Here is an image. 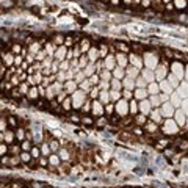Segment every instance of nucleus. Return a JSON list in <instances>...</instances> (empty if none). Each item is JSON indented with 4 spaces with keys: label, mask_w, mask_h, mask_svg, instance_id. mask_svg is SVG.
I'll return each instance as SVG.
<instances>
[{
    "label": "nucleus",
    "mask_w": 188,
    "mask_h": 188,
    "mask_svg": "<svg viewBox=\"0 0 188 188\" xmlns=\"http://www.w3.org/2000/svg\"><path fill=\"white\" fill-rule=\"evenodd\" d=\"M77 82L75 80H67V82H65V91L66 93H74V91L77 89Z\"/></svg>",
    "instance_id": "20e7f679"
},
{
    "label": "nucleus",
    "mask_w": 188,
    "mask_h": 188,
    "mask_svg": "<svg viewBox=\"0 0 188 188\" xmlns=\"http://www.w3.org/2000/svg\"><path fill=\"white\" fill-rule=\"evenodd\" d=\"M111 3H113V5H118V3H119V0H111Z\"/></svg>",
    "instance_id": "13d9d810"
},
{
    "label": "nucleus",
    "mask_w": 188,
    "mask_h": 188,
    "mask_svg": "<svg viewBox=\"0 0 188 188\" xmlns=\"http://www.w3.org/2000/svg\"><path fill=\"white\" fill-rule=\"evenodd\" d=\"M61 108L65 110V111H71V108H72V102H71V99H66L65 102L61 104Z\"/></svg>",
    "instance_id": "cd10ccee"
},
{
    "label": "nucleus",
    "mask_w": 188,
    "mask_h": 188,
    "mask_svg": "<svg viewBox=\"0 0 188 188\" xmlns=\"http://www.w3.org/2000/svg\"><path fill=\"white\" fill-rule=\"evenodd\" d=\"M88 80H89V83L93 85V86H97V85L100 83V82H102V80H100V75L97 74V72H96V75H94V74L91 75V77H89Z\"/></svg>",
    "instance_id": "dca6fc26"
},
{
    "label": "nucleus",
    "mask_w": 188,
    "mask_h": 188,
    "mask_svg": "<svg viewBox=\"0 0 188 188\" xmlns=\"http://www.w3.org/2000/svg\"><path fill=\"white\" fill-rule=\"evenodd\" d=\"M150 121H154L155 124H162V116H160V113L152 110V111H150Z\"/></svg>",
    "instance_id": "ddd939ff"
},
{
    "label": "nucleus",
    "mask_w": 188,
    "mask_h": 188,
    "mask_svg": "<svg viewBox=\"0 0 188 188\" xmlns=\"http://www.w3.org/2000/svg\"><path fill=\"white\" fill-rule=\"evenodd\" d=\"M177 148L180 149V150H187L188 149V140H182L180 143L177 144Z\"/></svg>",
    "instance_id": "c9c22d12"
},
{
    "label": "nucleus",
    "mask_w": 188,
    "mask_h": 188,
    "mask_svg": "<svg viewBox=\"0 0 188 188\" xmlns=\"http://www.w3.org/2000/svg\"><path fill=\"white\" fill-rule=\"evenodd\" d=\"M174 8H176V5H174L172 2H171V3H166V11H172Z\"/></svg>",
    "instance_id": "864d4df0"
},
{
    "label": "nucleus",
    "mask_w": 188,
    "mask_h": 188,
    "mask_svg": "<svg viewBox=\"0 0 188 188\" xmlns=\"http://www.w3.org/2000/svg\"><path fill=\"white\" fill-rule=\"evenodd\" d=\"M136 82H138V86H140V88H144V86L148 85V83H146V80L140 79V77H138V79H136Z\"/></svg>",
    "instance_id": "8fccbe9b"
},
{
    "label": "nucleus",
    "mask_w": 188,
    "mask_h": 188,
    "mask_svg": "<svg viewBox=\"0 0 188 188\" xmlns=\"http://www.w3.org/2000/svg\"><path fill=\"white\" fill-rule=\"evenodd\" d=\"M14 63H16V65H21V63H22V55H17V57L14 58Z\"/></svg>",
    "instance_id": "5fc2aeb1"
},
{
    "label": "nucleus",
    "mask_w": 188,
    "mask_h": 188,
    "mask_svg": "<svg viewBox=\"0 0 188 188\" xmlns=\"http://www.w3.org/2000/svg\"><path fill=\"white\" fill-rule=\"evenodd\" d=\"M113 75H114V79H124L127 74H126V71H124L122 67H114V69H113Z\"/></svg>",
    "instance_id": "6e6552de"
},
{
    "label": "nucleus",
    "mask_w": 188,
    "mask_h": 188,
    "mask_svg": "<svg viewBox=\"0 0 188 188\" xmlns=\"http://www.w3.org/2000/svg\"><path fill=\"white\" fill-rule=\"evenodd\" d=\"M21 150H22L21 144H11L10 146V154H13V155H21Z\"/></svg>",
    "instance_id": "f3484780"
},
{
    "label": "nucleus",
    "mask_w": 188,
    "mask_h": 188,
    "mask_svg": "<svg viewBox=\"0 0 188 188\" xmlns=\"http://www.w3.org/2000/svg\"><path fill=\"white\" fill-rule=\"evenodd\" d=\"M99 96H100V88L99 86H94V88L89 91V97L91 99H99Z\"/></svg>",
    "instance_id": "aec40b11"
},
{
    "label": "nucleus",
    "mask_w": 188,
    "mask_h": 188,
    "mask_svg": "<svg viewBox=\"0 0 188 188\" xmlns=\"http://www.w3.org/2000/svg\"><path fill=\"white\" fill-rule=\"evenodd\" d=\"M49 144H50V150H53V152L60 149V141H58V140H55V138L50 140V141H49Z\"/></svg>",
    "instance_id": "4be33fe9"
},
{
    "label": "nucleus",
    "mask_w": 188,
    "mask_h": 188,
    "mask_svg": "<svg viewBox=\"0 0 188 188\" xmlns=\"http://www.w3.org/2000/svg\"><path fill=\"white\" fill-rule=\"evenodd\" d=\"M52 63H53V58H52V57H47V58L43 61V67H44V66H45V67H50V66H52Z\"/></svg>",
    "instance_id": "58836bf2"
},
{
    "label": "nucleus",
    "mask_w": 188,
    "mask_h": 188,
    "mask_svg": "<svg viewBox=\"0 0 188 188\" xmlns=\"http://www.w3.org/2000/svg\"><path fill=\"white\" fill-rule=\"evenodd\" d=\"M116 58H118V63H121L122 66L126 65L127 60H126V57H124V53H116Z\"/></svg>",
    "instance_id": "a19ab883"
},
{
    "label": "nucleus",
    "mask_w": 188,
    "mask_h": 188,
    "mask_svg": "<svg viewBox=\"0 0 188 188\" xmlns=\"http://www.w3.org/2000/svg\"><path fill=\"white\" fill-rule=\"evenodd\" d=\"M27 99H28V100H31V99L38 100V86H31L30 91H28V94H27Z\"/></svg>",
    "instance_id": "0eeeda50"
},
{
    "label": "nucleus",
    "mask_w": 188,
    "mask_h": 188,
    "mask_svg": "<svg viewBox=\"0 0 188 188\" xmlns=\"http://www.w3.org/2000/svg\"><path fill=\"white\" fill-rule=\"evenodd\" d=\"M107 124H108V119L105 118V116H102V118H97V119H96V124H94V126L104 127V126H107Z\"/></svg>",
    "instance_id": "5701e85b"
},
{
    "label": "nucleus",
    "mask_w": 188,
    "mask_h": 188,
    "mask_svg": "<svg viewBox=\"0 0 188 188\" xmlns=\"http://www.w3.org/2000/svg\"><path fill=\"white\" fill-rule=\"evenodd\" d=\"M105 113H107L108 114V116H111V114L114 113V108H113V105H107V107H105Z\"/></svg>",
    "instance_id": "37998d69"
},
{
    "label": "nucleus",
    "mask_w": 188,
    "mask_h": 188,
    "mask_svg": "<svg viewBox=\"0 0 188 188\" xmlns=\"http://www.w3.org/2000/svg\"><path fill=\"white\" fill-rule=\"evenodd\" d=\"M8 150H10V149H8V148H5V144L2 143V155H5V152H8Z\"/></svg>",
    "instance_id": "4d7b16f0"
},
{
    "label": "nucleus",
    "mask_w": 188,
    "mask_h": 188,
    "mask_svg": "<svg viewBox=\"0 0 188 188\" xmlns=\"http://www.w3.org/2000/svg\"><path fill=\"white\" fill-rule=\"evenodd\" d=\"M150 105H152V107H158L160 105V99H158V96L157 94H150Z\"/></svg>",
    "instance_id": "473e14b6"
},
{
    "label": "nucleus",
    "mask_w": 188,
    "mask_h": 188,
    "mask_svg": "<svg viewBox=\"0 0 188 188\" xmlns=\"http://www.w3.org/2000/svg\"><path fill=\"white\" fill-rule=\"evenodd\" d=\"M122 96H124V99H132V97H133V94H132L130 89H124Z\"/></svg>",
    "instance_id": "c03bdc74"
},
{
    "label": "nucleus",
    "mask_w": 188,
    "mask_h": 188,
    "mask_svg": "<svg viewBox=\"0 0 188 188\" xmlns=\"http://www.w3.org/2000/svg\"><path fill=\"white\" fill-rule=\"evenodd\" d=\"M69 121H71V122H80L82 118L77 116V114H71V116H69Z\"/></svg>",
    "instance_id": "a18cd8bd"
},
{
    "label": "nucleus",
    "mask_w": 188,
    "mask_h": 188,
    "mask_svg": "<svg viewBox=\"0 0 188 188\" xmlns=\"http://www.w3.org/2000/svg\"><path fill=\"white\" fill-rule=\"evenodd\" d=\"M124 3H127V5H130V3H132V0H124Z\"/></svg>",
    "instance_id": "bf43d9fd"
},
{
    "label": "nucleus",
    "mask_w": 188,
    "mask_h": 188,
    "mask_svg": "<svg viewBox=\"0 0 188 188\" xmlns=\"http://www.w3.org/2000/svg\"><path fill=\"white\" fill-rule=\"evenodd\" d=\"M45 58H47V52H45V50H39V52L36 53V61H41V63H43Z\"/></svg>",
    "instance_id": "393cba45"
},
{
    "label": "nucleus",
    "mask_w": 188,
    "mask_h": 188,
    "mask_svg": "<svg viewBox=\"0 0 188 188\" xmlns=\"http://www.w3.org/2000/svg\"><path fill=\"white\" fill-rule=\"evenodd\" d=\"M121 93L119 91H116V89H113L111 93H110V99H113V100H118V99H121Z\"/></svg>",
    "instance_id": "72a5a7b5"
},
{
    "label": "nucleus",
    "mask_w": 188,
    "mask_h": 188,
    "mask_svg": "<svg viewBox=\"0 0 188 188\" xmlns=\"http://www.w3.org/2000/svg\"><path fill=\"white\" fill-rule=\"evenodd\" d=\"M80 49H82V52H88V50L91 49V47H89V41H88V39H82Z\"/></svg>",
    "instance_id": "a878e982"
},
{
    "label": "nucleus",
    "mask_w": 188,
    "mask_h": 188,
    "mask_svg": "<svg viewBox=\"0 0 188 188\" xmlns=\"http://www.w3.org/2000/svg\"><path fill=\"white\" fill-rule=\"evenodd\" d=\"M35 107L38 110H49V102L47 100H44V97H39L38 100H35Z\"/></svg>",
    "instance_id": "39448f33"
},
{
    "label": "nucleus",
    "mask_w": 188,
    "mask_h": 188,
    "mask_svg": "<svg viewBox=\"0 0 188 188\" xmlns=\"http://www.w3.org/2000/svg\"><path fill=\"white\" fill-rule=\"evenodd\" d=\"M57 79L60 80V83H61V82H65V79H66V74H63V71H60L58 72V77Z\"/></svg>",
    "instance_id": "09e8293b"
},
{
    "label": "nucleus",
    "mask_w": 188,
    "mask_h": 188,
    "mask_svg": "<svg viewBox=\"0 0 188 188\" xmlns=\"http://www.w3.org/2000/svg\"><path fill=\"white\" fill-rule=\"evenodd\" d=\"M66 94H67L66 91H61V93H58V96H57L55 99H57L58 102H65V100L67 99V97H66Z\"/></svg>",
    "instance_id": "e433bc0d"
},
{
    "label": "nucleus",
    "mask_w": 188,
    "mask_h": 188,
    "mask_svg": "<svg viewBox=\"0 0 188 188\" xmlns=\"http://www.w3.org/2000/svg\"><path fill=\"white\" fill-rule=\"evenodd\" d=\"M75 43H77L75 38H72V36H66V39H65V45H66V47H69V49L74 47Z\"/></svg>",
    "instance_id": "412c9836"
},
{
    "label": "nucleus",
    "mask_w": 188,
    "mask_h": 188,
    "mask_svg": "<svg viewBox=\"0 0 188 188\" xmlns=\"http://www.w3.org/2000/svg\"><path fill=\"white\" fill-rule=\"evenodd\" d=\"M111 86H113V89H116V91H121L122 89V83L118 79H111Z\"/></svg>",
    "instance_id": "bb28decb"
},
{
    "label": "nucleus",
    "mask_w": 188,
    "mask_h": 188,
    "mask_svg": "<svg viewBox=\"0 0 188 188\" xmlns=\"http://www.w3.org/2000/svg\"><path fill=\"white\" fill-rule=\"evenodd\" d=\"M152 10L155 11V13H163V11H166V5L165 3H162L160 0H155V2H152Z\"/></svg>",
    "instance_id": "7ed1b4c3"
},
{
    "label": "nucleus",
    "mask_w": 188,
    "mask_h": 188,
    "mask_svg": "<svg viewBox=\"0 0 188 188\" xmlns=\"http://www.w3.org/2000/svg\"><path fill=\"white\" fill-rule=\"evenodd\" d=\"M21 148H22V150H25V152H30L31 148H33V144H31L30 141H22Z\"/></svg>",
    "instance_id": "c85d7f7f"
},
{
    "label": "nucleus",
    "mask_w": 188,
    "mask_h": 188,
    "mask_svg": "<svg viewBox=\"0 0 188 188\" xmlns=\"http://www.w3.org/2000/svg\"><path fill=\"white\" fill-rule=\"evenodd\" d=\"M85 77H86L85 72H83V71H79V72H75L74 80L77 82V83H82V82H85Z\"/></svg>",
    "instance_id": "6ab92c4d"
},
{
    "label": "nucleus",
    "mask_w": 188,
    "mask_h": 188,
    "mask_svg": "<svg viewBox=\"0 0 188 188\" xmlns=\"http://www.w3.org/2000/svg\"><path fill=\"white\" fill-rule=\"evenodd\" d=\"M8 124H10L11 127H21V121L14 116H8Z\"/></svg>",
    "instance_id": "a211bd4d"
},
{
    "label": "nucleus",
    "mask_w": 188,
    "mask_h": 188,
    "mask_svg": "<svg viewBox=\"0 0 188 188\" xmlns=\"http://www.w3.org/2000/svg\"><path fill=\"white\" fill-rule=\"evenodd\" d=\"M89 58H88V55H82V57L79 58V66H80V69H85L86 66L89 65Z\"/></svg>",
    "instance_id": "423d86ee"
},
{
    "label": "nucleus",
    "mask_w": 188,
    "mask_h": 188,
    "mask_svg": "<svg viewBox=\"0 0 188 188\" xmlns=\"http://www.w3.org/2000/svg\"><path fill=\"white\" fill-rule=\"evenodd\" d=\"M124 82H126V88L127 89H133L135 88V80L133 79H130V77H129V79H124Z\"/></svg>",
    "instance_id": "c756f323"
},
{
    "label": "nucleus",
    "mask_w": 188,
    "mask_h": 188,
    "mask_svg": "<svg viewBox=\"0 0 188 188\" xmlns=\"http://www.w3.org/2000/svg\"><path fill=\"white\" fill-rule=\"evenodd\" d=\"M39 165H41V166H45V165H49V160L41 157V158H39Z\"/></svg>",
    "instance_id": "603ef678"
},
{
    "label": "nucleus",
    "mask_w": 188,
    "mask_h": 188,
    "mask_svg": "<svg viewBox=\"0 0 188 188\" xmlns=\"http://www.w3.org/2000/svg\"><path fill=\"white\" fill-rule=\"evenodd\" d=\"M152 185H154L155 188H168L166 185H163V183H158L157 180H155V182H152Z\"/></svg>",
    "instance_id": "3c124183"
},
{
    "label": "nucleus",
    "mask_w": 188,
    "mask_h": 188,
    "mask_svg": "<svg viewBox=\"0 0 188 188\" xmlns=\"http://www.w3.org/2000/svg\"><path fill=\"white\" fill-rule=\"evenodd\" d=\"M174 5H176L177 10H182V8H185L187 2H185V0H176V3H174Z\"/></svg>",
    "instance_id": "4c0bfd02"
},
{
    "label": "nucleus",
    "mask_w": 188,
    "mask_h": 188,
    "mask_svg": "<svg viewBox=\"0 0 188 188\" xmlns=\"http://www.w3.org/2000/svg\"><path fill=\"white\" fill-rule=\"evenodd\" d=\"M99 99H100V104H102V105H107L108 100H110V93H108V91H100Z\"/></svg>",
    "instance_id": "9d476101"
},
{
    "label": "nucleus",
    "mask_w": 188,
    "mask_h": 188,
    "mask_svg": "<svg viewBox=\"0 0 188 188\" xmlns=\"http://www.w3.org/2000/svg\"><path fill=\"white\" fill-rule=\"evenodd\" d=\"M130 111H132V114H136V113L140 111V108H136V104L133 102V100L130 102Z\"/></svg>",
    "instance_id": "79ce46f5"
},
{
    "label": "nucleus",
    "mask_w": 188,
    "mask_h": 188,
    "mask_svg": "<svg viewBox=\"0 0 188 188\" xmlns=\"http://www.w3.org/2000/svg\"><path fill=\"white\" fill-rule=\"evenodd\" d=\"M83 126H94L96 124V119H93L91 116H82V121H80Z\"/></svg>",
    "instance_id": "2eb2a0df"
},
{
    "label": "nucleus",
    "mask_w": 188,
    "mask_h": 188,
    "mask_svg": "<svg viewBox=\"0 0 188 188\" xmlns=\"http://www.w3.org/2000/svg\"><path fill=\"white\" fill-rule=\"evenodd\" d=\"M150 107H152V105H150L146 99H144V100H141V104H140V113H143V114H149L150 111H152V108H150Z\"/></svg>",
    "instance_id": "f03ea898"
},
{
    "label": "nucleus",
    "mask_w": 188,
    "mask_h": 188,
    "mask_svg": "<svg viewBox=\"0 0 188 188\" xmlns=\"http://www.w3.org/2000/svg\"><path fill=\"white\" fill-rule=\"evenodd\" d=\"M133 2H135V3H140V2H141V0H133Z\"/></svg>",
    "instance_id": "680f3d73"
},
{
    "label": "nucleus",
    "mask_w": 188,
    "mask_h": 188,
    "mask_svg": "<svg viewBox=\"0 0 188 188\" xmlns=\"http://www.w3.org/2000/svg\"><path fill=\"white\" fill-rule=\"evenodd\" d=\"M31 155H33V158H36V160H39L41 158V155H39V149L38 148H31Z\"/></svg>",
    "instance_id": "ea45409f"
},
{
    "label": "nucleus",
    "mask_w": 188,
    "mask_h": 188,
    "mask_svg": "<svg viewBox=\"0 0 188 188\" xmlns=\"http://www.w3.org/2000/svg\"><path fill=\"white\" fill-rule=\"evenodd\" d=\"M135 97L136 99H141V100H144L146 97H148V91H146V89H143V88H138V89H136L135 91Z\"/></svg>",
    "instance_id": "1a4fd4ad"
},
{
    "label": "nucleus",
    "mask_w": 188,
    "mask_h": 188,
    "mask_svg": "<svg viewBox=\"0 0 188 188\" xmlns=\"http://www.w3.org/2000/svg\"><path fill=\"white\" fill-rule=\"evenodd\" d=\"M19 157H21V160H22L24 163H30L31 160H33V155H31L30 152H25V150H22Z\"/></svg>",
    "instance_id": "9b49d317"
},
{
    "label": "nucleus",
    "mask_w": 188,
    "mask_h": 188,
    "mask_svg": "<svg viewBox=\"0 0 188 188\" xmlns=\"http://www.w3.org/2000/svg\"><path fill=\"white\" fill-rule=\"evenodd\" d=\"M146 122H148V119H146V114H138V116H135V124L136 126H146Z\"/></svg>",
    "instance_id": "f8f14e48"
},
{
    "label": "nucleus",
    "mask_w": 188,
    "mask_h": 188,
    "mask_svg": "<svg viewBox=\"0 0 188 188\" xmlns=\"http://www.w3.org/2000/svg\"><path fill=\"white\" fill-rule=\"evenodd\" d=\"M88 58L91 63H96L97 60H100V52L97 50V47H91L88 50Z\"/></svg>",
    "instance_id": "f257e3e1"
},
{
    "label": "nucleus",
    "mask_w": 188,
    "mask_h": 188,
    "mask_svg": "<svg viewBox=\"0 0 188 188\" xmlns=\"http://www.w3.org/2000/svg\"><path fill=\"white\" fill-rule=\"evenodd\" d=\"M135 69H136V67H127V69H126V74L133 79V77L138 75V71H135Z\"/></svg>",
    "instance_id": "2f4dec72"
},
{
    "label": "nucleus",
    "mask_w": 188,
    "mask_h": 188,
    "mask_svg": "<svg viewBox=\"0 0 188 188\" xmlns=\"http://www.w3.org/2000/svg\"><path fill=\"white\" fill-rule=\"evenodd\" d=\"M163 2H165V5H166V3H171L172 0H163Z\"/></svg>",
    "instance_id": "052dcab7"
},
{
    "label": "nucleus",
    "mask_w": 188,
    "mask_h": 188,
    "mask_svg": "<svg viewBox=\"0 0 188 188\" xmlns=\"http://www.w3.org/2000/svg\"><path fill=\"white\" fill-rule=\"evenodd\" d=\"M19 89H21V93L22 94H28V91H30V88H28V83H27V82H25V83H22L21 86H19Z\"/></svg>",
    "instance_id": "f704fd0d"
},
{
    "label": "nucleus",
    "mask_w": 188,
    "mask_h": 188,
    "mask_svg": "<svg viewBox=\"0 0 188 188\" xmlns=\"http://www.w3.org/2000/svg\"><path fill=\"white\" fill-rule=\"evenodd\" d=\"M99 75H100V80H104V82H111V72L107 71V69H104Z\"/></svg>",
    "instance_id": "4468645a"
},
{
    "label": "nucleus",
    "mask_w": 188,
    "mask_h": 188,
    "mask_svg": "<svg viewBox=\"0 0 188 188\" xmlns=\"http://www.w3.org/2000/svg\"><path fill=\"white\" fill-rule=\"evenodd\" d=\"M89 110H91V108H89V102H86V104L83 105V111H85V113H88Z\"/></svg>",
    "instance_id": "6e6d98bb"
},
{
    "label": "nucleus",
    "mask_w": 188,
    "mask_h": 188,
    "mask_svg": "<svg viewBox=\"0 0 188 188\" xmlns=\"http://www.w3.org/2000/svg\"><path fill=\"white\" fill-rule=\"evenodd\" d=\"M22 45L19 44V43H13V45H11V50H13V53H16V55H19L21 52H22Z\"/></svg>",
    "instance_id": "b1692460"
},
{
    "label": "nucleus",
    "mask_w": 188,
    "mask_h": 188,
    "mask_svg": "<svg viewBox=\"0 0 188 188\" xmlns=\"http://www.w3.org/2000/svg\"><path fill=\"white\" fill-rule=\"evenodd\" d=\"M24 132H25V130L22 129V127H19V129L16 130V133H14V135H16V138H17V140H24L25 136H27V133H24Z\"/></svg>",
    "instance_id": "7c9ffc66"
},
{
    "label": "nucleus",
    "mask_w": 188,
    "mask_h": 188,
    "mask_svg": "<svg viewBox=\"0 0 188 188\" xmlns=\"http://www.w3.org/2000/svg\"><path fill=\"white\" fill-rule=\"evenodd\" d=\"M116 47H118V49H121L122 52H127V50H129V47H127V45L124 44V43H118V44H116Z\"/></svg>",
    "instance_id": "49530a36"
},
{
    "label": "nucleus",
    "mask_w": 188,
    "mask_h": 188,
    "mask_svg": "<svg viewBox=\"0 0 188 188\" xmlns=\"http://www.w3.org/2000/svg\"><path fill=\"white\" fill-rule=\"evenodd\" d=\"M50 163L52 165H60V158L57 157V155H52V157H50Z\"/></svg>",
    "instance_id": "de8ad7c7"
}]
</instances>
